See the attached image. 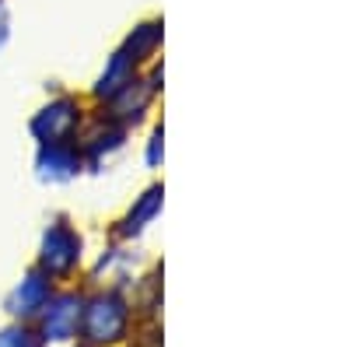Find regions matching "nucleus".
<instances>
[{
    "mask_svg": "<svg viewBox=\"0 0 350 347\" xmlns=\"http://www.w3.org/2000/svg\"><path fill=\"white\" fill-rule=\"evenodd\" d=\"M84 264V235L67 214H53L39 235L36 267L49 274L56 284H70Z\"/></svg>",
    "mask_w": 350,
    "mask_h": 347,
    "instance_id": "1",
    "label": "nucleus"
},
{
    "mask_svg": "<svg viewBox=\"0 0 350 347\" xmlns=\"http://www.w3.org/2000/svg\"><path fill=\"white\" fill-rule=\"evenodd\" d=\"M130 326V309L123 302L120 292H92L84 295V309H81V330L77 340L81 347H105V344H120L126 337Z\"/></svg>",
    "mask_w": 350,
    "mask_h": 347,
    "instance_id": "2",
    "label": "nucleus"
},
{
    "mask_svg": "<svg viewBox=\"0 0 350 347\" xmlns=\"http://www.w3.org/2000/svg\"><path fill=\"white\" fill-rule=\"evenodd\" d=\"M88 102L74 92H53L28 120V133L36 144H74L84 120H88Z\"/></svg>",
    "mask_w": 350,
    "mask_h": 347,
    "instance_id": "3",
    "label": "nucleus"
},
{
    "mask_svg": "<svg viewBox=\"0 0 350 347\" xmlns=\"http://www.w3.org/2000/svg\"><path fill=\"white\" fill-rule=\"evenodd\" d=\"M126 127L123 123H116L112 116L105 112V109H98V112H88V120H84V127H81V133H77V151H81V158H84V168H92V172H98L112 155H120L123 148H126Z\"/></svg>",
    "mask_w": 350,
    "mask_h": 347,
    "instance_id": "4",
    "label": "nucleus"
},
{
    "mask_svg": "<svg viewBox=\"0 0 350 347\" xmlns=\"http://www.w3.org/2000/svg\"><path fill=\"white\" fill-rule=\"evenodd\" d=\"M81 309H84V292L70 284H56L53 298L46 302V309L39 312V320L32 323L39 330V337L46 344H67L77 340L81 330Z\"/></svg>",
    "mask_w": 350,
    "mask_h": 347,
    "instance_id": "5",
    "label": "nucleus"
},
{
    "mask_svg": "<svg viewBox=\"0 0 350 347\" xmlns=\"http://www.w3.org/2000/svg\"><path fill=\"white\" fill-rule=\"evenodd\" d=\"M53 292H56V281L49 274H42L39 267H32V270H25V277L8 292L4 312L14 323H36L39 312L46 309V302L53 298Z\"/></svg>",
    "mask_w": 350,
    "mask_h": 347,
    "instance_id": "6",
    "label": "nucleus"
},
{
    "mask_svg": "<svg viewBox=\"0 0 350 347\" xmlns=\"http://www.w3.org/2000/svg\"><path fill=\"white\" fill-rule=\"evenodd\" d=\"M84 172L77 144H36V179L42 186H67Z\"/></svg>",
    "mask_w": 350,
    "mask_h": 347,
    "instance_id": "7",
    "label": "nucleus"
},
{
    "mask_svg": "<svg viewBox=\"0 0 350 347\" xmlns=\"http://www.w3.org/2000/svg\"><path fill=\"white\" fill-rule=\"evenodd\" d=\"M140 74V67L130 60V56L123 53V49H116L109 60H105V67H102V74L95 77V84H92V102L95 105H105V102H112L116 95H120L126 84L133 81Z\"/></svg>",
    "mask_w": 350,
    "mask_h": 347,
    "instance_id": "8",
    "label": "nucleus"
},
{
    "mask_svg": "<svg viewBox=\"0 0 350 347\" xmlns=\"http://www.w3.org/2000/svg\"><path fill=\"white\" fill-rule=\"evenodd\" d=\"M161 186H151V190H144L137 200H133V207L126 211V218L120 221V235L123 239H133V235H140L144 228H148L158 214H161Z\"/></svg>",
    "mask_w": 350,
    "mask_h": 347,
    "instance_id": "9",
    "label": "nucleus"
},
{
    "mask_svg": "<svg viewBox=\"0 0 350 347\" xmlns=\"http://www.w3.org/2000/svg\"><path fill=\"white\" fill-rule=\"evenodd\" d=\"M158 46H161V21H148V25H137L133 32L126 36V46H123V53H126L130 60L140 67V64L154 60Z\"/></svg>",
    "mask_w": 350,
    "mask_h": 347,
    "instance_id": "10",
    "label": "nucleus"
},
{
    "mask_svg": "<svg viewBox=\"0 0 350 347\" xmlns=\"http://www.w3.org/2000/svg\"><path fill=\"white\" fill-rule=\"evenodd\" d=\"M0 347H46V340L39 337V330L32 323H8L0 330Z\"/></svg>",
    "mask_w": 350,
    "mask_h": 347,
    "instance_id": "11",
    "label": "nucleus"
},
{
    "mask_svg": "<svg viewBox=\"0 0 350 347\" xmlns=\"http://www.w3.org/2000/svg\"><path fill=\"white\" fill-rule=\"evenodd\" d=\"M161 127H154V133H151V140H148V165L151 168H158L161 165Z\"/></svg>",
    "mask_w": 350,
    "mask_h": 347,
    "instance_id": "12",
    "label": "nucleus"
},
{
    "mask_svg": "<svg viewBox=\"0 0 350 347\" xmlns=\"http://www.w3.org/2000/svg\"><path fill=\"white\" fill-rule=\"evenodd\" d=\"M8 39H11V14H8V4L0 0V49L8 46Z\"/></svg>",
    "mask_w": 350,
    "mask_h": 347,
    "instance_id": "13",
    "label": "nucleus"
}]
</instances>
